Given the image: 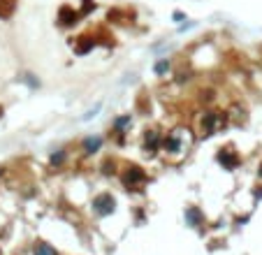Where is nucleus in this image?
<instances>
[{
	"mask_svg": "<svg viewBox=\"0 0 262 255\" xmlns=\"http://www.w3.org/2000/svg\"><path fill=\"white\" fill-rule=\"evenodd\" d=\"M93 207H95L97 213L107 216V213L114 211V197H112V195H97L95 200H93Z\"/></svg>",
	"mask_w": 262,
	"mask_h": 255,
	"instance_id": "f257e3e1",
	"label": "nucleus"
},
{
	"mask_svg": "<svg viewBox=\"0 0 262 255\" xmlns=\"http://www.w3.org/2000/svg\"><path fill=\"white\" fill-rule=\"evenodd\" d=\"M17 0H0V19H9L14 14Z\"/></svg>",
	"mask_w": 262,
	"mask_h": 255,
	"instance_id": "f03ea898",
	"label": "nucleus"
},
{
	"mask_svg": "<svg viewBox=\"0 0 262 255\" xmlns=\"http://www.w3.org/2000/svg\"><path fill=\"white\" fill-rule=\"evenodd\" d=\"M123 181H125V185H132V184H137V181H144V174L140 172V167H132L128 174L123 176Z\"/></svg>",
	"mask_w": 262,
	"mask_h": 255,
	"instance_id": "7ed1b4c3",
	"label": "nucleus"
},
{
	"mask_svg": "<svg viewBox=\"0 0 262 255\" xmlns=\"http://www.w3.org/2000/svg\"><path fill=\"white\" fill-rule=\"evenodd\" d=\"M61 21L65 23V26H70V23H74V21H77V14H74L70 7H63L61 9Z\"/></svg>",
	"mask_w": 262,
	"mask_h": 255,
	"instance_id": "20e7f679",
	"label": "nucleus"
},
{
	"mask_svg": "<svg viewBox=\"0 0 262 255\" xmlns=\"http://www.w3.org/2000/svg\"><path fill=\"white\" fill-rule=\"evenodd\" d=\"M100 146H102V139H100V137H88V139L84 141V149H86L88 153H93V151H97Z\"/></svg>",
	"mask_w": 262,
	"mask_h": 255,
	"instance_id": "39448f33",
	"label": "nucleus"
},
{
	"mask_svg": "<svg viewBox=\"0 0 262 255\" xmlns=\"http://www.w3.org/2000/svg\"><path fill=\"white\" fill-rule=\"evenodd\" d=\"M35 255H56V251H53L49 244H37V246H35Z\"/></svg>",
	"mask_w": 262,
	"mask_h": 255,
	"instance_id": "423d86ee",
	"label": "nucleus"
},
{
	"mask_svg": "<svg viewBox=\"0 0 262 255\" xmlns=\"http://www.w3.org/2000/svg\"><path fill=\"white\" fill-rule=\"evenodd\" d=\"M167 68H169V63H167V61H160V63L156 65V72H158V74H163Z\"/></svg>",
	"mask_w": 262,
	"mask_h": 255,
	"instance_id": "0eeeda50",
	"label": "nucleus"
}]
</instances>
